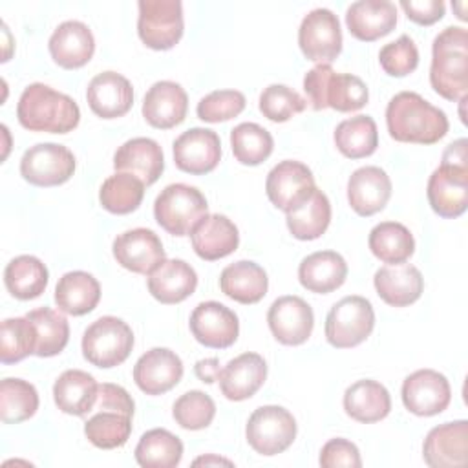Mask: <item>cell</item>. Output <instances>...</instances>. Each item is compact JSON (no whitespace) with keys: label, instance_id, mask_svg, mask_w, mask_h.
Listing matches in <instances>:
<instances>
[{"label":"cell","instance_id":"54","mask_svg":"<svg viewBox=\"0 0 468 468\" xmlns=\"http://www.w3.org/2000/svg\"><path fill=\"white\" fill-rule=\"evenodd\" d=\"M194 373H196V377H197L201 382L212 384V382H216V380L219 378V373H221L219 360H218L216 356L197 360L196 366H194Z\"/></svg>","mask_w":468,"mask_h":468},{"label":"cell","instance_id":"24","mask_svg":"<svg viewBox=\"0 0 468 468\" xmlns=\"http://www.w3.org/2000/svg\"><path fill=\"white\" fill-rule=\"evenodd\" d=\"M113 168L139 177L146 186L154 185L165 170V155L157 141L133 137L122 143L113 154Z\"/></svg>","mask_w":468,"mask_h":468},{"label":"cell","instance_id":"22","mask_svg":"<svg viewBox=\"0 0 468 468\" xmlns=\"http://www.w3.org/2000/svg\"><path fill=\"white\" fill-rule=\"evenodd\" d=\"M86 99L95 115L102 119H117L130 112L133 104V88L121 73L102 71L90 80Z\"/></svg>","mask_w":468,"mask_h":468},{"label":"cell","instance_id":"33","mask_svg":"<svg viewBox=\"0 0 468 468\" xmlns=\"http://www.w3.org/2000/svg\"><path fill=\"white\" fill-rule=\"evenodd\" d=\"M347 276L346 260L335 250H318L305 256L298 265L302 287L316 294H327L338 289Z\"/></svg>","mask_w":468,"mask_h":468},{"label":"cell","instance_id":"37","mask_svg":"<svg viewBox=\"0 0 468 468\" xmlns=\"http://www.w3.org/2000/svg\"><path fill=\"white\" fill-rule=\"evenodd\" d=\"M287 229L296 239L311 241L320 238L331 221V203L327 196L314 188L313 194L294 210L287 212Z\"/></svg>","mask_w":468,"mask_h":468},{"label":"cell","instance_id":"2","mask_svg":"<svg viewBox=\"0 0 468 468\" xmlns=\"http://www.w3.org/2000/svg\"><path fill=\"white\" fill-rule=\"evenodd\" d=\"M18 122L31 132L68 133L77 128L80 110L77 102L48 84H29L16 104Z\"/></svg>","mask_w":468,"mask_h":468},{"label":"cell","instance_id":"42","mask_svg":"<svg viewBox=\"0 0 468 468\" xmlns=\"http://www.w3.org/2000/svg\"><path fill=\"white\" fill-rule=\"evenodd\" d=\"M37 333V356H55L58 355L69 340V324L66 316L55 309L40 307L26 314Z\"/></svg>","mask_w":468,"mask_h":468},{"label":"cell","instance_id":"50","mask_svg":"<svg viewBox=\"0 0 468 468\" xmlns=\"http://www.w3.org/2000/svg\"><path fill=\"white\" fill-rule=\"evenodd\" d=\"M378 60L388 75L406 77L419 66V49L410 35H400L380 49Z\"/></svg>","mask_w":468,"mask_h":468},{"label":"cell","instance_id":"28","mask_svg":"<svg viewBox=\"0 0 468 468\" xmlns=\"http://www.w3.org/2000/svg\"><path fill=\"white\" fill-rule=\"evenodd\" d=\"M373 283L377 294L391 307H406L417 302L424 289V278L411 263L380 267L373 276Z\"/></svg>","mask_w":468,"mask_h":468},{"label":"cell","instance_id":"23","mask_svg":"<svg viewBox=\"0 0 468 468\" xmlns=\"http://www.w3.org/2000/svg\"><path fill=\"white\" fill-rule=\"evenodd\" d=\"M48 48L51 58L60 68L75 69L88 64L93 57L95 38L84 22L66 20L51 33Z\"/></svg>","mask_w":468,"mask_h":468},{"label":"cell","instance_id":"10","mask_svg":"<svg viewBox=\"0 0 468 468\" xmlns=\"http://www.w3.org/2000/svg\"><path fill=\"white\" fill-rule=\"evenodd\" d=\"M298 46L307 60L333 62L342 51V29L338 16L325 7L309 11L298 27Z\"/></svg>","mask_w":468,"mask_h":468},{"label":"cell","instance_id":"46","mask_svg":"<svg viewBox=\"0 0 468 468\" xmlns=\"http://www.w3.org/2000/svg\"><path fill=\"white\" fill-rule=\"evenodd\" d=\"M0 360L2 364H16L27 355H35L37 333L27 316L5 318L0 329Z\"/></svg>","mask_w":468,"mask_h":468},{"label":"cell","instance_id":"12","mask_svg":"<svg viewBox=\"0 0 468 468\" xmlns=\"http://www.w3.org/2000/svg\"><path fill=\"white\" fill-rule=\"evenodd\" d=\"M314 177L307 165L300 161H282L271 168L265 181L269 201L285 214L303 203L314 190Z\"/></svg>","mask_w":468,"mask_h":468},{"label":"cell","instance_id":"1","mask_svg":"<svg viewBox=\"0 0 468 468\" xmlns=\"http://www.w3.org/2000/svg\"><path fill=\"white\" fill-rule=\"evenodd\" d=\"M386 126L399 143L433 144L448 132V117L415 91H400L389 99Z\"/></svg>","mask_w":468,"mask_h":468},{"label":"cell","instance_id":"47","mask_svg":"<svg viewBox=\"0 0 468 468\" xmlns=\"http://www.w3.org/2000/svg\"><path fill=\"white\" fill-rule=\"evenodd\" d=\"M172 415L181 428L196 431L210 426L216 415V404L207 393L190 389L174 402Z\"/></svg>","mask_w":468,"mask_h":468},{"label":"cell","instance_id":"49","mask_svg":"<svg viewBox=\"0 0 468 468\" xmlns=\"http://www.w3.org/2000/svg\"><path fill=\"white\" fill-rule=\"evenodd\" d=\"M245 108V95L238 90H216L205 95L196 108V113L205 122H221L234 119Z\"/></svg>","mask_w":468,"mask_h":468},{"label":"cell","instance_id":"25","mask_svg":"<svg viewBox=\"0 0 468 468\" xmlns=\"http://www.w3.org/2000/svg\"><path fill=\"white\" fill-rule=\"evenodd\" d=\"M391 197V179L380 166L356 168L347 181V201L358 216L380 212Z\"/></svg>","mask_w":468,"mask_h":468},{"label":"cell","instance_id":"55","mask_svg":"<svg viewBox=\"0 0 468 468\" xmlns=\"http://www.w3.org/2000/svg\"><path fill=\"white\" fill-rule=\"evenodd\" d=\"M442 163L468 166V163H466V139L464 137L448 144V148L442 154Z\"/></svg>","mask_w":468,"mask_h":468},{"label":"cell","instance_id":"32","mask_svg":"<svg viewBox=\"0 0 468 468\" xmlns=\"http://www.w3.org/2000/svg\"><path fill=\"white\" fill-rule=\"evenodd\" d=\"M267 272L250 260H239L227 265L219 276L221 292L245 305L258 303L267 294Z\"/></svg>","mask_w":468,"mask_h":468},{"label":"cell","instance_id":"16","mask_svg":"<svg viewBox=\"0 0 468 468\" xmlns=\"http://www.w3.org/2000/svg\"><path fill=\"white\" fill-rule=\"evenodd\" d=\"M192 336L205 347L225 349L232 346L239 333V322L234 311L219 302H201L190 314Z\"/></svg>","mask_w":468,"mask_h":468},{"label":"cell","instance_id":"31","mask_svg":"<svg viewBox=\"0 0 468 468\" xmlns=\"http://www.w3.org/2000/svg\"><path fill=\"white\" fill-rule=\"evenodd\" d=\"M99 395L97 380L82 369H66L53 384V400L62 413L84 417L91 413Z\"/></svg>","mask_w":468,"mask_h":468},{"label":"cell","instance_id":"35","mask_svg":"<svg viewBox=\"0 0 468 468\" xmlns=\"http://www.w3.org/2000/svg\"><path fill=\"white\" fill-rule=\"evenodd\" d=\"M101 300V285L97 278L84 271H69L62 274L55 287L57 307L71 316L91 313Z\"/></svg>","mask_w":468,"mask_h":468},{"label":"cell","instance_id":"3","mask_svg":"<svg viewBox=\"0 0 468 468\" xmlns=\"http://www.w3.org/2000/svg\"><path fill=\"white\" fill-rule=\"evenodd\" d=\"M430 84L441 97L461 101L468 91V31L461 26L444 27L431 46Z\"/></svg>","mask_w":468,"mask_h":468},{"label":"cell","instance_id":"39","mask_svg":"<svg viewBox=\"0 0 468 468\" xmlns=\"http://www.w3.org/2000/svg\"><path fill=\"white\" fill-rule=\"evenodd\" d=\"M369 250L384 263H404L415 250V239L408 227L397 221H382L369 232Z\"/></svg>","mask_w":468,"mask_h":468},{"label":"cell","instance_id":"45","mask_svg":"<svg viewBox=\"0 0 468 468\" xmlns=\"http://www.w3.org/2000/svg\"><path fill=\"white\" fill-rule=\"evenodd\" d=\"M230 146L234 157L241 165L256 166L272 154L274 141L263 126L256 122H241L230 132Z\"/></svg>","mask_w":468,"mask_h":468},{"label":"cell","instance_id":"34","mask_svg":"<svg viewBox=\"0 0 468 468\" xmlns=\"http://www.w3.org/2000/svg\"><path fill=\"white\" fill-rule=\"evenodd\" d=\"M344 410L356 422H378L391 411V397L377 380H356L344 391Z\"/></svg>","mask_w":468,"mask_h":468},{"label":"cell","instance_id":"43","mask_svg":"<svg viewBox=\"0 0 468 468\" xmlns=\"http://www.w3.org/2000/svg\"><path fill=\"white\" fill-rule=\"evenodd\" d=\"M144 183L126 172H117L104 179L99 190V201L102 208L112 214H130L133 212L144 196Z\"/></svg>","mask_w":468,"mask_h":468},{"label":"cell","instance_id":"26","mask_svg":"<svg viewBox=\"0 0 468 468\" xmlns=\"http://www.w3.org/2000/svg\"><path fill=\"white\" fill-rule=\"evenodd\" d=\"M349 33L364 42H373L397 26V7L389 0H358L346 11Z\"/></svg>","mask_w":468,"mask_h":468},{"label":"cell","instance_id":"41","mask_svg":"<svg viewBox=\"0 0 468 468\" xmlns=\"http://www.w3.org/2000/svg\"><path fill=\"white\" fill-rule=\"evenodd\" d=\"M93 411L95 413L84 422L86 439L101 450H113L126 444L132 433V417L115 410Z\"/></svg>","mask_w":468,"mask_h":468},{"label":"cell","instance_id":"48","mask_svg":"<svg viewBox=\"0 0 468 468\" xmlns=\"http://www.w3.org/2000/svg\"><path fill=\"white\" fill-rule=\"evenodd\" d=\"M260 112L272 122H285L296 113L303 112L307 101L285 84H271L267 86L258 101Z\"/></svg>","mask_w":468,"mask_h":468},{"label":"cell","instance_id":"36","mask_svg":"<svg viewBox=\"0 0 468 468\" xmlns=\"http://www.w3.org/2000/svg\"><path fill=\"white\" fill-rule=\"evenodd\" d=\"M48 278V267L31 254L13 258L4 271L5 289L18 300L38 298L46 291Z\"/></svg>","mask_w":468,"mask_h":468},{"label":"cell","instance_id":"19","mask_svg":"<svg viewBox=\"0 0 468 468\" xmlns=\"http://www.w3.org/2000/svg\"><path fill=\"white\" fill-rule=\"evenodd\" d=\"M422 457L431 468L464 466L468 459V422L461 419L431 428L422 444Z\"/></svg>","mask_w":468,"mask_h":468},{"label":"cell","instance_id":"53","mask_svg":"<svg viewBox=\"0 0 468 468\" xmlns=\"http://www.w3.org/2000/svg\"><path fill=\"white\" fill-rule=\"evenodd\" d=\"M400 7L410 20L420 26H431L444 16L442 0H402Z\"/></svg>","mask_w":468,"mask_h":468},{"label":"cell","instance_id":"8","mask_svg":"<svg viewBox=\"0 0 468 468\" xmlns=\"http://www.w3.org/2000/svg\"><path fill=\"white\" fill-rule=\"evenodd\" d=\"M245 437L256 453L278 455L294 442L296 420L292 413L282 406H261L249 417Z\"/></svg>","mask_w":468,"mask_h":468},{"label":"cell","instance_id":"18","mask_svg":"<svg viewBox=\"0 0 468 468\" xmlns=\"http://www.w3.org/2000/svg\"><path fill=\"white\" fill-rule=\"evenodd\" d=\"M113 258L117 263L135 274H150L165 258L159 236L150 229L124 230L113 239Z\"/></svg>","mask_w":468,"mask_h":468},{"label":"cell","instance_id":"27","mask_svg":"<svg viewBox=\"0 0 468 468\" xmlns=\"http://www.w3.org/2000/svg\"><path fill=\"white\" fill-rule=\"evenodd\" d=\"M267 378V364L258 353H243L227 362L219 373V389L229 400L250 399Z\"/></svg>","mask_w":468,"mask_h":468},{"label":"cell","instance_id":"21","mask_svg":"<svg viewBox=\"0 0 468 468\" xmlns=\"http://www.w3.org/2000/svg\"><path fill=\"white\" fill-rule=\"evenodd\" d=\"M186 91L174 80L154 82L143 101L144 121L159 130H168L181 124L186 117Z\"/></svg>","mask_w":468,"mask_h":468},{"label":"cell","instance_id":"13","mask_svg":"<svg viewBox=\"0 0 468 468\" xmlns=\"http://www.w3.org/2000/svg\"><path fill=\"white\" fill-rule=\"evenodd\" d=\"M450 400V382L435 369H419L408 375L402 382V402L413 415H439L448 408Z\"/></svg>","mask_w":468,"mask_h":468},{"label":"cell","instance_id":"11","mask_svg":"<svg viewBox=\"0 0 468 468\" xmlns=\"http://www.w3.org/2000/svg\"><path fill=\"white\" fill-rule=\"evenodd\" d=\"M75 172V155L57 143H38L24 152L20 159L22 177L35 186H57Z\"/></svg>","mask_w":468,"mask_h":468},{"label":"cell","instance_id":"9","mask_svg":"<svg viewBox=\"0 0 468 468\" xmlns=\"http://www.w3.org/2000/svg\"><path fill=\"white\" fill-rule=\"evenodd\" d=\"M137 33L152 49L174 48L183 37V4L179 0H141Z\"/></svg>","mask_w":468,"mask_h":468},{"label":"cell","instance_id":"6","mask_svg":"<svg viewBox=\"0 0 468 468\" xmlns=\"http://www.w3.org/2000/svg\"><path fill=\"white\" fill-rule=\"evenodd\" d=\"M133 347L132 327L117 316H101L82 335L84 358L102 369L122 364Z\"/></svg>","mask_w":468,"mask_h":468},{"label":"cell","instance_id":"52","mask_svg":"<svg viewBox=\"0 0 468 468\" xmlns=\"http://www.w3.org/2000/svg\"><path fill=\"white\" fill-rule=\"evenodd\" d=\"M93 410H115V411L133 417L135 404L124 388L112 384V382H102V384H99V395H97V402H95Z\"/></svg>","mask_w":468,"mask_h":468},{"label":"cell","instance_id":"44","mask_svg":"<svg viewBox=\"0 0 468 468\" xmlns=\"http://www.w3.org/2000/svg\"><path fill=\"white\" fill-rule=\"evenodd\" d=\"M38 410V393L33 384L22 378H4L0 382V419L5 424L27 420Z\"/></svg>","mask_w":468,"mask_h":468},{"label":"cell","instance_id":"14","mask_svg":"<svg viewBox=\"0 0 468 468\" xmlns=\"http://www.w3.org/2000/svg\"><path fill=\"white\" fill-rule=\"evenodd\" d=\"M428 201L441 218H459L468 207V166L441 163L428 179Z\"/></svg>","mask_w":468,"mask_h":468},{"label":"cell","instance_id":"30","mask_svg":"<svg viewBox=\"0 0 468 468\" xmlns=\"http://www.w3.org/2000/svg\"><path fill=\"white\" fill-rule=\"evenodd\" d=\"M197 287V274L185 260H163L148 274V291L161 303H179Z\"/></svg>","mask_w":468,"mask_h":468},{"label":"cell","instance_id":"4","mask_svg":"<svg viewBox=\"0 0 468 468\" xmlns=\"http://www.w3.org/2000/svg\"><path fill=\"white\" fill-rule=\"evenodd\" d=\"M303 90L313 110L333 108L347 113L367 104L366 82L351 73H336L331 64H316L303 77Z\"/></svg>","mask_w":468,"mask_h":468},{"label":"cell","instance_id":"40","mask_svg":"<svg viewBox=\"0 0 468 468\" xmlns=\"http://www.w3.org/2000/svg\"><path fill=\"white\" fill-rule=\"evenodd\" d=\"M333 137L338 152L349 159L367 157L378 146L377 124L369 115H355L342 121L335 128Z\"/></svg>","mask_w":468,"mask_h":468},{"label":"cell","instance_id":"5","mask_svg":"<svg viewBox=\"0 0 468 468\" xmlns=\"http://www.w3.org/2000/svg\"><path fill=\"white\" fill-rule=\"evenodd\" d=\"M208 205L201 190L185 183H172L154 201L155 221L172 236H186L207 216Z\"/></svg>","mask_w":468,"mask_h":468},{"label":"cell","instance_id":"29","mask_svg":"<svg viewBox=\"0 0 468 468\" xmlns=\"http://www.w3.org/2000/svg\"><path fill=\"white\" fill-rule=\"evenodd\" d=\"M194 252L207 260H221L238 249V227L223 214H207L190 232Z\"/></svg>","mask_w":468,"mask_h":468},{"label":"cell","instance_id":"56","mask_svg":"<svg viewBox=\"0 0 468 468\" xmlns=\"http://www.w3.org/2000/svg\"><path fill=\"white\" fill-rule=\"evenodd\" d=\"M194 464H232L229 459H221V457H214V455H207V457H199L194 461Z\"/></svg>","mask_w":468,"mask_h":468},{"label":"cell","instance_id":"51","mask_svg":"<svg viewBox=\"0 0 468 468\" xmlns=\"http://www.w3.org/2000/svg\"><path fill=\"white\" fill-rule=\"evenodd\" d=\"M318 463L324 468H340V466L360 468L362 466L358 448L351 441L342 439V437L331 439L322 446Z\"/></svg>","mask_w":468,"mask_h":468},{"label":"cell","instance_id":"7","mask_svg":"<svg viewBox=\"0 0 468 468\" xmlns=\"http://www.w3.org/2000/svg\"><path fill=\"white\" fill-rule=\"evenodd\" d=\"M375 327V311L367 298L353 294L338 300L325 316V338L333 347L362 344Z\"/></svg>","mask_w":468,"mask_h":468},{"label":"cell","instance_id":"57","mask_svg":"<svg viewBox=\"0 0 468 468\" xmlns=\"http://www.w3.org/2000/svg\"><path fill=\"white\" fill-rule=\"evenodd\" d=\"M452 5L459 9V15H457V16H459L461 20H466V15H464V5H466V4L463 2V4H452Z\"/></svg>","mask_w":468,"mask_h":468},{"label":"cell","instance_id":"15","mask_svg":"<svg viewBox=\"0 0 468 468\" xmlns=\"http://www.w3.org/2000/svg\"><path fill=\"white\" fill-rule=\"evenodd\" d=\"M267 324L272 336L283 346L303 344L314 325V314L311 305L294 294L276 298L267 313Z\"/></svg>","mask_w":468,"mask_h":468},{"label":"cell","instance_id":"38","mask_svg":"<svg viewBox=\"0 0 468 468\" xmlns=\"http://www.w3.org/2000/svg\"><path fill=\"white\" fill-rule=\"evenodd\" d=\"M133 453L143 468H174L181 463L183 442L168 430L154 428L141 435Z\"/></svg>","mask_w":468,"mask_h":468},{"label":"cell","instance_id":"20","mask_svg":"<svg viewBox=\"0 0 468 468\" xmlns=\"http://www.w3.org/2000/svg\"><path fill=\"white\" fill-rule=\"evenodd\" d=\"M183 377L181 358L168 347H152L133 366V380L146 395H163L179 384Z\"/></svg>","mask_w":468,"mask_h":468},{"label":"cell","instance_id":"17","mask_svg":"<svg viewBox=\"0 0 468 468\" xmlns=\"http://www.w3.org/2000/svg\"><path fill=\"white\" fill-rule=\"evenodd\" d=\"M219 159V135L210 128H190L174 141V163L186 174H208L218 166Z\"/></svg>","mask_w":468,"mask_h":468}]
</instances>
